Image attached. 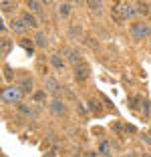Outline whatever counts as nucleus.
Returning <instances> with one entry per match:
<instances>
[{
    "instance_id": "cd10ccee",
    "label": "nucleus",
    "mask_w": 151,
    "mask_h": 157,
    "mask_svg": "<svg viewBox=\"0 0 151 157\" xmlns=\"http://www.w3.org/2000/svg\"><path fill=\"white\" fill-rule=\"evenodd\" d=\"M69 34H71V36H81V34H83V26H81V24H73V26H71L69 28Z\"/></svg>"
},
{
    "instance_id": "72a5a7b5",
    "label": "nucleus",
    "mask_w": 151,
    "mask_h": 157,
    "mask_svg": "<svg viewBox=\"0 0 151 157\" xmlns=\"http://www.w3.org/2000/svg\"><path fill=\"white\" fill-rule=\"evenodd\" d=\"M46 157H55V155H46Z\"/></svg>"
},
{
    "instance_id": "2eb2a0df",
    "label": "nucleus",
    "mask_w": 151,
    "mask_h": 157,
    "mask_svg": "<svg viewBox=\"0 0 151 157\" xmlns=\"http://www.w3.org/2000/svg\"><path fill=\"white\" fill-rule=\"evenodd\" d=\"M87 8L91 10V12H95V14H101V12H103V8H105V2H99V0H89V2H87Z\"/></svg>"
},
{
    "instance_id": "393cba45",
    "label": "nucleus",
    "mask_w": 151,
    "mask_h": 157,
    "mask_svg": "<svg viewBox=\"0 0 151 157\" xmlns=\"http://www.w3.org/2000/svg\"><path fill=\"white\" fill-rule=\"evenodd\" d=\"M141 113L145 117H151V103H149V99H145V97H143V103H141Z\"/></svg>"
},
{
    "instance_id": "a211bd4d",
    "label": "nucleus",
    "mask_w": 151,
    "mask_h": 157,
    "mask_svg": "<svg viewBox=\"0 0 151 157\" xmlns=\"http://www.w3.org/2000/svg\"><path fill=\"white\" fill-rule=\"evenodd\" d=\"M87 107H89V111L93 113V115H101V103L97 101V99H89L87 101Z\"/></svg>"
},
{
    "instance_id": "bb28decb",
    "label": "nucleus",
    "mask_w": 151,
    "mask_h": 157,
    "mask_svg": "<svg viewBox=\"0 0 151 157\" xmlns=\"http://www.w3.org/2000/svg\"><path fill=\"white\" fill-rule=\"evenodd\" d=\"M135 16H139L137 4H129V6H127V18H129V20H133Z\"/></svg>"
},
{
    "instance_id": "423d86ee",
    "label": "nucleus",
    "mask_w": 151,
    "mask_h": 157,
    "mask_svg": "<svg viewBox=\"0 0 151 157\" xmlns=\"http://www.w3.org/2000/svg\"><path fill=\"white\" fill-rule=\"evenodd\" d=\"M48 63H50V67H52V69H55L56 73H63V71H64V67H67V60H64V56H63V55H59V52L50 55Z\"/></svg>"
},
{
    "instance_id": "b1692460",
    "label": "nucleus",
    "mask_w": 151,
    "mask_h": 157,
    "mask_svg": "<svg viewBox=\"0 0 151 157\" xmlns=\"http://www.w3.org/2000/svg\"><path fill=\"white\" fill-rule=\"evenodd\" d=\"M12 42L14 40H10V38H2V44H0V46H2V56H4V59L8 56L10 48H12Z\"/></svg>"
},
{
    "instance_id": "ddd939ff",
    "label": "nucleus",
    "mask_w": 151,
    "mask_h": 157,
    "mask_svg": "<svg viewBox=\"0 0 151 157\" xmlns=\"http://www.w3.org/2000/svg\"><path fill=\"white\" fill-rule=\"evenodd\" d=\"M45 2H37V0H28L26 2V8H28V12H32V14H45Z\"/></svg>"
},
{
    "instance_id": "c85d7f7f",
    "label": "nucleus",
    "mask_w": 151,
    "mask_h": 157,
    "mask_svg": "<svg viewBox=\"0 0 151 157\" xmlns=\"http://www.w3.org/2000/svg\"><path fill=\"white\" fill-rule=\"evenodd\" d=\"M77 107H79V113H81L83 117H87V113H89V111L85 109V105H81V103H77Z\"/></svg>"
},
{
    "instance_id": "f03ea898",
    "label": "nucleus",
    "mask_w": 151,
    "mask_h": 157,
    "mask_svg": "<svg viewBox=\"0 0 151 157\" xmlns=\"http://www.w3.org/2000/svg\"><path fill=\"white\" fill-rule=\"evenodd\" d=\"M129 33L135 40H145V38L151 36V26L147 22H133L129 26Z\"/></svg>"
},
{
    "instance_id": "f8f14e48",
    "label": "nucleus",
    "mask_w": 151,
    "mask_h": 157,
    "mask_svg": "<svg viewBox=\"0 0 151 157\" xmlns=\"http://www.w3.org/2000/svg\"><path fill=\"white\" fill-rule=\"evenodd\" d=\"M32 103L45 107L46 103H48V93H46L45 89H42V91H34V93H32Z\"/></svg>"
},
{
    "instance_id": "5701e85b",
    "label": "nucleus",
    "mask_w": 151,
    "mask_h": 157,
    "mask_svg": "<svg viewBox=\"0 0 151 157\" xmlns=\"http://www.w3.org/2000/svg\"><path fill=\"white\" fill-rule=\"evenodd\" d=\"M20 46H22L28 55H34V46H37L34 40H26V38H24V40H20Z\"/></svg>"
},
{
    "instance_id": "6ab92c4d",
    "label": "nucleus",
    "mask_w": 151,
    "mask_h": 157,
    "mask_svg": "<svg viewBox=\"0 0 151 157\" xmlns=\"http://www.w3.org/2000/svg\"><path fill=\"white\" fill-rule=\"evenodd\" d=\"M141 103H143L141 95H133V97L129 99V107H131L133 111H139V109H141Z\"/></svg>"
},
{
    "instance_id": "c756f323",
    "label": "nucleus",
    "mask_w": 151,
    "mask_h": 157,
    "mask_svg": "<svg viewBox=\"0 0 151 157\" xmlns=\"http://www.w3.org/2000/svg\"><path fill=\"white\" fill-rule=\"evenodd\" d=\"M87 46H91V48H97L99 44H97V40H95V38H87Z\"/></svg>"
},
{
    "instance_id": "7c9ffc66",
    "label": "nucleus",
    "mask_w": 151,
    "mask_h": 157,
    "mask_svg": "<svg viewBox=\"0 0 151 157\" xmlns=\"http://www.w3.org/2000/svg\"><path fill=\"white\" fill-rule=\"evenodd\" d=\"M101 99H103V103H105V105H107V107H109V109H113V103H111V101H109V99H107V97H105V95H101Z\"/></svg>"
},
{
    "instance_id": "39448f33",
    "label": "nucleus",
    "mask_w": 151,
    "mask_h": 157,
    "mask_svg": "<svg viewBox=\"0 0 151 157\" xmlns=\"http://www.w3.org/2000/svg\"><path fill=\"white\" fill-rule=\"evenodd\" d=\"M50 113H52V115L55 117H63V115H67V107H64V103L60 101L59 97H55L52 99V101H50Z\"/></svg>"
},
{
    "instance_id": "412c9836",
    "label": "nucleus",
    "mask_w": 151,
    "mask_h": 157,
    "mask_svg": "<svg viewBox=\"0 0 151 157\" xmlns=\"http://www.w3.org/2000/svg\"><path fill=\"white\" fill-rule=\"evenodd\" d=\"M18 113L22 117H34V111H32V107H28L26 103H20L18 105Z\"/></svg>"
},
{
    "instance_id": "473e14b6",
    "label": "nucleus",
    "mask_w": 151,
    "mask_h": 157,
    "mask_svg": "<svg viewBox=\"0 0 151 157\" xmlns=\"http://www.w3.org/2000/svg\"><path fill=\"white\" fill-rule=\"evenodd\" d=\"M85 157H99V153H95V151H89V153H85Z\"/></svg>"
},
{
    "instance_id": "9b49d317",
    "label": "nucleus",
    "mask_w": 151,
    "mask_h": 157,
    "mask_svg": "<svg viewBox=\"0 0 151 157\" xmlns=\"http://www.w3.org/2000/svg\"><path fill=\"white\" fill-rule=\"evenodd\" d=\"M22 20L26 22L28 28H37V30H38V26H41L38 18H37V16H34L32 12H28V10H24V12H22Z\"/></svg>"
},
{
    "instance_id": "0eeeda50",
    "label": "nucleus",
    "mask_w": 151,
    "mask_h": 157,
    "mask_svg": "<svg viewBox=\"0 0 151 157\" xmlns=\"http://www.w3.org/2000/svg\"><path fill=\"white\" fill-rule=\"evenodd\" d=\"M45 91L50 93V95H56V93L60 91V83L52 77V75H48V77L45 78Z\"/></svg>"
},
{
    "instance_id": "4be33fe9",
    "label": "nucleus",
    "mask_w": 151,
    "mask_h": 157,
    "mask_svg": "<svg viewBox=\"0 0 151 157\" xmlns=\"http://www.w3.org/2000/svg\"><path fill=\"white\" fill-rule=\"evenodd\" d=\"M2 77H4L6 83H12V81H14V71L10 69L8 65H4V67H2Z\"/></svg>"
},
{
    "instance_id": "2f4dec72",
    "label": "nucleus",
    "mask_w": 151,
    "mask_h": 157,
    "mask_svg": "<svg viewBox=\"0 0 151 157\" xmlns=\"http://www.w3.org/2000/svg\"><path fill=\"white\" fill-rule=\"evenodd\" d=\"M141 139H143V141H145V143L151 147V135H141Z\"/></svg>"
},
{
    "instance_id": "f704fd0d",
    "label": "nucleus",
    "mask_w": 151,
    "mask_h": 157,
    "mask_svg": "<svg viewBox=\"0 0 151 157\" xmlns=\"http://www.w3.org/2000/svg\"><path fill=\"white\" fill-rule=\"evenodd\" d=\"M149 135H151V131H149Z\"/></svg>"
},
{
    "instance_id": "dca6fc26",
    "label": "nucleus",
    "mask_w": 151,
    "mask_h": 157,
    "mask_svg": "<svg viewBox=\"0 0 151 157\" xmlns=\"http://www.w3.org/2000/svg\"><path fill=\"white\" fill-rule=\"evenodd\" d=\"M99 155H103V157L111 155V145H109L107 139H101V141H99Z\"/></svg>"
},
{
    "instance_id": "6e6552de",
    "label": "nucleus",
    "mask_w": 151,
    "mask_h": 157,
    "mask_svg": "<svg viewBox=\"0 0 151 157\" xmlns=\"http://www.w3.org/2000/svg\"><path fill=\"white\" fill-rule=\"evenodd\" d=\"M63 56H64V60H67V63H71V65H75V67L81 63V55H79V51H77V48H71V46L64 51Z\"/></svg>"
},
{
    "instance_id": "7ed1b4c3",
    "label": "nucleus",
    "mask_w": 151,
    "mask_h": 157,
    "mask_svg": "<svg viewBox=\"0 0 151 157\" xmlns=\"http://www.w3.org/2000/svg\"><path fill=\"white\" fill-rule=\"evenodd\" d=\"M127 6L129 2H115L113 8H111V18L115 20L117 24H125L127 22Z\"/></svg>"
},
{
    "instance_id": "a878e982",
    "label": "nucleus",
    "mask_w": 151,
    "mask_h": 157,
    "mask_svg": "<svg viewBox=\"0 0 151 157\" xmlns=\"http://www.w3.org/2000/svg\"><path fill=\"white\" fill-rule=\"evenodd\" d=\"M2 12H10V10H14L16 6H18V2H10V0H2Z\"/></svg>"
},
{
    "instance_id": "f3484780",
    "label": "nucleus",
    "mask_w": 151,
    "mask_h": 157,
    "mask_svg": "<svg viewBox=\"0 0 151 157\" xmlns=\"http://www.w3.org/2000/svg\"><path fill=\"white\" fill-rule=\"evenodd\" d=\"M34 44H37L38 48H46V44H48V38H46V34L38 30L37 36H34Z\"/></svg>"
},
{
    "instance_id": "c9c22d12",
    "label": "nucleus",
    "mask_w": 151,
    "mask_h": 157,
    "mask_svg": "<svg viewBox=\"0 0 151 157\" xmlns=\"http://www.w3.org/2000/svg\"><path fill=\"white\" fill-rule=\"evenodd\" d=\"M147 157H151V155H147Z\"/></svg>"
},
{
    "instance_id": "1a4fd4ad",
    "label": "nucleus",
    "mask_w": 151,
    "mask_h": 157,
    "mask_svg": "<svg viewBox=\"0 0 151 157\" xmlns=\"http://www.w3.org/2000/svg\"><path fill=\"white\" fill-rule=\"evenodd\" d=\"M18 89L24 93V95H28V93H34V83H32V77H22L18 81Z\"/></svg>"
},
{
    "instance_id": "9d476101",
    "label": "nucleus",
    "mask_w": 151,
    "mask_h": 157,
    "mask_svg": "<svg viewBox=\"0 0 151 157\" xmlns=\"http://www.w3.org/2000/svg\"><path fill=\"white\" fill-rule=\"evenodd\" d=\"M10 28H12L14 33H18V34H24L28 30L26 22L22 20V16H18V18H12V22H10Z\"/></svg>"
},
{
    "instance_id": "aec40b11",
    "label": "nucleus",
    "mask_w": 151,
    "mask_h": 157,
    "mask_svg": "<svg viewBox=\"0 0 151 157\" xmlns=\"http://www.w3.org/2000/svg\"><path fill=\"white\" fill-rule=\"evenodd\" d=\"M137 10L141 16H151V4L149 2H137Z\"/></svg>"
},
{
    "instance_id": "4468645a",
    "label": "nucleus",
    "mask_w": 151,
    "mask_h": 157,
    "mask_svg": "<svg viewBox=\"0 0 151 157\" xmlns=\"http://www.w3.org/2000/svg\"><path fill=\"white\" fill-rule=\"evenodd\" d=\"M71 12H73V4H71V2H60L59 8H56V14H59V18H69Z\"/></svg>"
},
{
    "instance_id": "f257e3e1",
    "label": "nucleus",
    "mask_w": 151,
    "mask_h": 157,
    "mask_svg": "<svg viewBox=\"0 0 151 157\" xmlns=\"http://www.w3.org/2000/svg\"><path fill=\"white\" fill-rule=\"evenodd\" d=\"M22 97H24V93L18 87H6L2 91V103H6V105H20Z\"/></svg>"
},
{
    "instance_id": "e433bc0d",
    "label": "nucleus",
    "mask_w": 151,
    "mask_h": 157,
    "mask_svg": "<svg viewBox=\"0 0 151 157\" xmlns=\"http://www.w3.org/2000/svg\"><path fill=\"white\" fill-rule=\"evenodd\" d=\"M149 119H151V117H149Z\"/></svg>"
},
{
    "instance_id": "20e7f679",
    "label": "nucleus",
    "mask_w": 151,
    "mask_h": 157,
    "mask_svg": "<svg viewBox=\"0 0 151 157\" xmlns=\"http://www.w3.org/2000/svg\"><path fill=\"white\" fill-rule=\"evenodd\" d=\"M89 75H91V67H89L87 63H79V65L75 67V71H73V77H75L77 83H85V81L89 78Z\"/></svg>"
}]
</instances>
